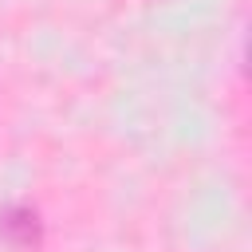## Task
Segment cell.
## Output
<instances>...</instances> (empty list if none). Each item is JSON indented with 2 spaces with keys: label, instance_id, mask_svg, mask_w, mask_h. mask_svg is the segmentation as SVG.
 I'll return each mask as SVG.
<instances>
[{
  "label": "cell",
  "instance_id": "obj_1",
  "mask_svg": "<svg viewBox=\"0 0 252 252\" xmlns=\"http://www.w3.org/2000/svg\"><path fill=\"white\" fill-rule=\"evenodd\" d=\"M0 240L8 248H20V252H32L43 244V217L35 205H4L0 209Z\"/></svg>",
  "mask_w": 252,
  "mask_h": 252
}]
</instances>
